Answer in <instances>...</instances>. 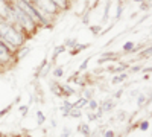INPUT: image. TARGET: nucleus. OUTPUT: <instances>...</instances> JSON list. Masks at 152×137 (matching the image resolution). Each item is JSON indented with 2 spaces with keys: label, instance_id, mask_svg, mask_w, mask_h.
I'll list each match as a JSON object with an SVG mask.
<instances>
[{
  "label": "nucleus",
  "instance_id": "f257e3e1",
  "mask_svg": "<svg viewBox=\"0 0 152 137\" xmlns=\"http://www.w3.org/2000/svg\"><path fill=\"white\" fill-rule=\"evenodd\" d=\"M28 35L23 32V29L17 23L11 24L0 18V41H2L12 53L17 52V49L23 47L28 41Z\"/></svg>",
  "mask_w": 152,
  "mask_h": 137
},
{
  "label": "nucleus",
  "instance_id": "f03ea898",
  "mask_svg": "<svg viewBox=\"0 0 152 137\" xmlns=\"http://www.w3.org/2000/svg\"><path fill=\"white\" fill-rule=\"evenodd\" d=\"M11 8H12V12H14V17H15V23L18 24V26L23 29V32L28 35V38H31L32 35L37 34V31L40 29L37 26V24L29 18V15H26L24 12L14 3V2H11Z\"/></svg>",
  "mask_w": 152,
  "mask_h": 137
},
{
  "label": "nucleus",
  "instance_id": "7ed1b4c3",
  "mask_svg": "<svg viewBox=\"0 0 152 137\" xmlns=\"http://www.w3.org/2000/svg\"><path fill=\"white\" fill-rule=\"evenodd\" d=\"M14 53H12L9 49L0 41V67H6L8 64L14 63Z\"/></svg>",
  "mask_w": 152,
  "mask_h": 137
},
{
  "label": "nucleus",
  "instance_id": "20e7f679",
  "mask_svg": "<svg viewBox=\"0 0 152 137\" xmlns=\"http://www.w3.org/2000/svg\"><path fill=\"white\" fill-rule=\"evenodd\" d=\"M116 59H119L116 52H104L102 55H100V58L97 59V63L104 64V63H107V61H116Z\"/></svg>",
  "mask_w": 152,
  "mask_h": 137
},
{
  "label": "nucleus",
  "instance_id": "39448f33",
  "mask_svg": "<svg viewBox=\"0 0 152 137\" xmlns=\"http://www.w3.org/2000/svg\"><path fill=\"white\" fill-rule=\"evenodd\" d=\"M53 5L59 9V12H64V11H69L70 6H72V0H52Z\"/></svg>",
  "mask_w": 152,
  "mask_h": 137
},
{
  "label": "nucleus",
  "instance_id": "423d86ee",
  "mask_svg": "<svg viewBox=\"0 0 152 137\" xmlns=\"http://www.w3.org/2000/svg\"><path fill=\"white\" fill-rule=\"evenodd\" d=\"M29 52H31V47L24 44L23 47L17 49V52L14 53V58H15V59H23V58H26V56L29 55Z\"/></svg>",
  "mask_w": 152,
  "mask_h": 137
},
{
  "label": "nucleus",
  "instance_id": "0eeeda50",
  "mask_svg": "<svg viewBox=\"0 0 152 137\" xmlns=\"http://www.w3.org/2000/svg\"><path fill=\"white\" fill-rule=\"evenodd\" d=\"M122 51H123V53H126V55L135 53V43H134V41H126V43L122 46Z\"/></svg>",
  "mask_w": 152,
  "mask_h": 137
},
{
  "label": "nucleus",
  "instance_id": "6e6552de",
  "mask_svg": "<svg viewBox=\"0 0 152 137\" xmlns=\"http://www.w3.org/2000/svg\"><path fill=\"white\" fill-rule=\"evenodd\" d=\"M59 87H61L62 96H73V95L76 93L75 89H73V87H70L69 84H61V82H59Z\"/></svg>",
  "mask_w": 152,
  "mask_h": 137
},
{
  "label": "nucleus",
  "instance_id": "1a4fd4ad",
  "mask_svg": "<svg viewBox=\"0 0 152 137\" xmlns=\"http://www.w3.org/2000/svg\"><path fill=\"white\" fill-rule=\"evenodd\" d=\"M50 90H52V93L58 97H62V93H61V87H59V82L53 81V82H50Z\"/></svg>",
  "mask_w": 152,
  "mask_h": 137
},
{
  "label": "nucleus",
  "instance_id": "9d476101",
  "mask_svg": "<svg viewBox=\"0 0 152 137\" xmlns=\"http://www.w3.org/2000/svg\"><path fill=\"white\" fill-rule=\"evenodd\" d=\"M88 47H90V44H78L76 47L70 49V55H72V56H76L79 52H82L84 49H88Z\"/></svg>",
  "mask_w": 152,
  "mask_h": 137
},
{
  "label": "nucleus",
  "instance_id": "9b49d317",
  "mask_svg": "<svg viewBox=\"0 0 152 137\" xmlns=\"http://www.w3.org/2000/svg\"><path fill=\"white\" fill-rule=\"evenodd\" d=\"M78 131L85 136V137H90L91 136V131H90V127H88V123H81V125L78 127Z\"/></svg>",
  "mask_w": 152,
  "mask_h": 137
},
{
  "label": "nucleus",
  "instance_id": "f8f14e48",
  "mask_svg": "<svg viewBox=\"0 0 152 137\" xmlns=\"http://www.w3.org/2000/svg\"><path fill=\"white\" fill-rule=\"evenodd\" d=\"M66 51H67V47H66L64 44H59V46H56V47H55V51H53V53H52V59L55 61V59H56V58H58V56H59L62 52H66Z\"/></svg>",
  "mask_w": 152,
  "mask_h": 137
},
{
  "label": "nucleus",
  "instance_id": "ddd939ff",
  "mask_svg": "<svg viewBox=\"0 0 152 137\" xmlns=\"http://www.w3.org/2000/svg\"><path fill=\"white\" fill-rule=\"evenodd\" d=\"M126 78H128V73L126 72H123V73H119V75H116V76L113 78V84H120V82H123Z\"/></svg>",
  "mask_w": 152,
  "mask_h": 137
},
{
  "label": "nucleus",
  "instance_id": "4468645a",
  "mask_svg": "<svg viewBox=\"0 0 152 137\" xmlns=\"http://www.w3.org/2000/svg\"><path fill=\"white\" fill-rule=\"evenodd\" d=\"M67 116H69V117H81V116H82V110L76 108V107H72V108L69 110Z\"/></svg>",
  "mask_w": 152,
  "mask_h": 137
},
{
  "label": "nucleus",
  "instance_id": "2eb2a0df",
  "mask_svg": "<svg viewBox=\"0 0 152 137\" xmlns=\"http://www.w3.org/2000/svg\"><path fill=\"white\" fill-rule=\"evenodd\" d=\"M88 105V101L87 99H84V97H79L78 101H76L75 104H73V107H76V108H79V110H82L84 107H87Z\"/></svg>",
  "mask_w": 152,
  "mask_h": 137
},
{
  "label": "nucleus",
  "instance_id": "dca6fc26",
  "mask_svg": "<svg viewBox=\"0 0 152 137\" xmlns=\"http://www.w3.org/2000/svg\"><path fill=\"white\" fill-rule=\"evenodd\" d=\"M79 43H78V40L76 38H67L66 40V43H64V46L67 47V49H73V47H76Z\"/></svg>",
  "mask_w": 152,
  "mask_h": 137
},
{
  "label": "nucleus",
  "instance_id": "f3484780",
  "mask_svg": "<svg viewBox=\"0 0 152 137\" xmlns=\"http://www.w3.org/2000/svg\"><path fill=\"white\" fill-rule=\"evenodd\" d=\"M99 108L102 111H110V110L114 108V104H113V101H105L102 105H99Z\"/></svg>",
  "mask_w": 152,
  "mask_h": 137
},
{
  "label": "nucleus",
  "instance_id": "a211bd4d",
  "mask_svg": "<svg viewBox=\"0 0 152 137\" xmlns=\"http://www.w3.org/2000/svg\"><path fill=\"white\" fill-rule=\"evenodd\" d=\"M151 56V46H148L146 49H143V52L137 53V58H149Z\"/></svg>",
  "mask_w": 152,
  "mask_h": 137
},
{
  "label": "nucleus",
  "instance_id": "6ab92c4d",
  "mask_svg": "<svg viewBox=\"0 0 152 137\" xmlns=\"http://www.w3.org/2000/svg\"><path fill=\"white\" fill-rule=\"evenodd\" d=\"M52 73H53V78H56V79L64 76V70H62V67H56V69H53Z\"/></svg>",
  "mask_w": 152,
  "mask_h": 137
},
{
  "label": "nucleus",
  "instance_id": "aec40b11",
  "mask_svg": "<svg viewBox=\"0 0 152 137\" xmlns=\"http://www.w3.org/2000/svg\"><path fill=\"white\" fill-rule=\"evenodd\" d=\"M90 59H91V56H87L82 63H81V66H79V72H85L87 70V67H88V63H90Z\"/></svg>",
  "mask_w": 152,
  "mask_h": 137
},
{
  "label": "nucleus",
  "instance_id": "412c9836",
  "mask_svg": "<svg viewBox=\"0 0 152 137\" xmlns=\"http://www.w3.org/2000/svg\"><path fill=\"white\" fill-rule=\"evenodd\" d=\"M37 123H38V125H43V123H44V120H46V117H44V114H43V111H40V110H38L37 111Z\"/></svg>",
  "mask_w": 152,
  "mask_h": 137
},
{
  "label": "nucleus",
  "instance_id": "4be33fe9",
  "mask_svg": "<svg viewBox=\"0 0 152 137\" xmlns=\"http://www.w3.org/2000/svg\"><path fill=\"white\" fill-rule=\"evenodd\" d=\"M88 108H90V110H93V111H96L97 108H99V104L94 101V99H90V101H88V105H87Z\"/></svg>",
  "mask_w": 152,
  "mask_h": 137
},
{
  "label": "nucleus",
  "instance_id": "5701e85b",
  "mask_svg": "<svg viewBox=\"0 0 152 137\" xmlns=\"http://www.w3.org/2000/svg\"><path fill=\"white\" fill-rule=\"evenodd\" d=\"M148 128H149V122H148V120H143V122L140 123V130H142V131H146Z\"/></svg>",
  "mask_w": 152,
  "mask_h": 137
},
{
  "label": "nucleus",
  "instance_id": "b1692460",
  "mask_svg": "<svg viewBox=\"0 0 152 137\" xmlns=\"http://www.w3.org/2000/svg\"><path fill=\"white\" fill-rule=\"evenodd\" d=\"M100 26H90V31L93 32V35H97V32H100Z\"/></svg>",
  "mask_w": 152,
  "mask_h": 137
},
{
  "label": "nucleus",
  "instance_id": "393cba45",
  "mask_svg": "<svg viewBox=\"0 0 152 137\" xmlns=\"http://www.w3.org/2000/svg\"><path fill=\"white\" fill-rule=\"evenodd\" d=\"M11 108H12V104H11V105H9V107H6V108H5V110H2V111H0V117H3V116H5V114H6V113H8V111H9V110H11Z\"/></svg>",
  "mask_w": 152,
  "mask_h": 137
},
{
  "label": "nucleus",
  "instance_id": "a878e982",
  "mask_svg": "<svg viewBox=\"0 0 152 137\" xmlns=\"http://www.w3.org/2000/svg\"><path fill=\"white\" fill-rule=\"evenodd\" d=\"M61 137H70V130H69V128H64V131H62Z\"/></svg>",
  "mask_w": 152,
  "mask_h": 137
},
{
  "label": "nucleus",
  "instance_id": "bb28decb",
  "mask_svg": "<svg viewBox=\"0 0 152 137\" xmlns=\"http://www.w3.org/2000/svg\"><path fill=\"white\" fill-rule=\"evenodd\" d=\"M145 99H146L145 95H140V96H138V105H142V104L145 102Z\"/></svg>",
  "mask_w": 152,
  "mask_h": 137
},
{
  "label": "nucleus",
  "instance_id": "cd10ccee",
  "mask_svg": "<svg viewBox=\"0 0 152 137\" xmlns=\"http://www.w3.org/2000/svg\"><path fill=\"white\" fill-rule=\"evenodd\" d=\"M20 111H21L23 114H26V113H28V105H21V107H20Z\"/></svg>",
  "mask_w": 152,
  "mask_h": 137
},
{
  "label": "nucleus",
  "instance_id": "c85d7f7f",
  "mask_svg": "<svg viewBox=\"0 0 152 137\" xmlns=\"http://www.w3.org/2000/svg\"><path fill=\"white\" fill-rule=\"evenodd\" d=\"M140 69H142L140 66H131V72H132V73H135V72H138V70H140Z\"/></svg>",
  "mask_w": 152,
  "mask_h": 137
},
{
  "label": "nucleus",
  "instance_id": "c756f323",
  "mask_svg": "<svg viewBox=\"0 0 152 137\" xmlns=\"http://www.w3.org/2000/svg\"><path fill=\"white\" fill-rule=\"evenodd\" d=\"M105 137H114V131H111V130H108V131L105 133Z\"/></svg>",
  "mask_w": 152,
  "mask_h": 137
},
{
  "label": "nucleus",
  "instance_id": "7c9ffc66",
  "mask_svg": "<svg viewBox=\"0 0 152 137\" xmlns=\"http://www.w3.org/2000/svg\"><path fill=\"white\" fill-rule=\"evenodd\" d=\"M132 2H135V3H142V2H145V0H132Z\"/></svg>",
  "mask_w": 152,
  "mask_h": 137
},
{
  "label": "nucleus",
  "instance_id": "2f4dec72",
  "mask_svg": "<svg viewBox=\"0 0 152 137\" xmlns=\"http://www.w3.org/2000/svg\"><path fill=\"white\" fill-rule=\"evenodd\" d=\"M24 137H32V136H24Z\"/></svg>",
  "mask_w": 152,
  "mask_h": 137
},
{
  "label": "nucleus",
  "instance_id": "473e14b6",
  "mask_svg": "<svg viewBox=\"0 0 152 137\" xmlns=\"http://www.w3.org/2000/svg\"><path fill=\"white\" fill-rule=\"evenodd\" d=\"M6 2H11V0H6Z\"/></svg>",
  "mask_w": 152,
  "mask_h": 137
},
{
  "label": "nucleus",
  "instance_id": "72a5a7b5",
  "mask_svg": "<svg viewBox=\"0 0 152 137\" xmlns=\"http://www.w3.org/2000/svg\"><path fill=\"white\" fill-rule=\"evenodd\" d=\"M72 2H73V0H72Z\"/></svg>",
  "mask_w": 152,
  "mask_h": 137
}]
</instances>
